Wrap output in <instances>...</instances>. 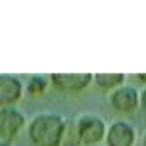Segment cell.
Masks as SVG:
<instances>
[{
  "label": "cell",
  "instance_id": "cell-1",
  "mask_svg": "<svg viewBox=\"0 0 146 146\" xmlns=\"http://www.w3.org/2000/svg\"><path fill=\"white\" fill-rule=\"evenodd\" d=\"M68 122L63 114L53 110L36 112L27 124V136L33 146H61L66 136Z\"/></svg>",
  "mask_w": 146,
  "mask_h": 146
},
{
  "label": "cell",
  "instance_id": "cell-2",
  "mask_svg": "<svg viewBox=\"0 0 146 146\" xmlns=\"http://www.w3.org/2000/svg\"><path fill=\"white\" fill-rule=\"evenodd\" d=\"M109 124L95 112H82L75 119V134L82 146H95L106 141Z\"/></svg>",
  "mask_w": 146,
  "mask_h": 146
},
{
  "label": "cell",
  "instance_id": "cell-3",
  "mask_svg": "<svg viewBox=\"0 0 146 146\" xmlns=\"http://www.w3.org/2000/svg\"><path fill=\"white\" fill-rule=\"evenodd\" d=\"M27 117L17 106L0 107V141L12 143L24 129H27Z\"/></svg>",
  "mask_w": 146,
  "mask_h": 146
},
{
  "label": "cell",
  "instance_id": "cell-4",
  "mask_svg": "<svg viewBox=\"0 0 146 146\" xmlns=\"http://www.w3.org/2000/svg\"><path fill=\"white\" fill-rule=\"evenodd\" d=\"M139 95H141V90L138 87L124 83L122 87L110 92L109 97H107V102L115 114L129 115V114H134L138 110V107H141L139 106Z\"/></svg>",
  "mask_w": 146,
  "mask_h": 146
},
{
  "label": "cell",
  "instance_id": "cell-5",
  "mask_svg": "<svg viewBox=\"0 0 146 146\" xmlns=\"http://www.w3.org/2000/svg\"><path fill=\"white\" fill-rule=\"evenodd\" d=\"M51 87L66 94H80L94 83V73H53Z\"/></svg>",
  "mask_w": 146,
  "mask_h": 146
},
{
  "label": "cell",
  "instance_id": "cell-6",
  "mask_svg": "<svg viewBox=\"0 0 146 146\" xmlns=\"http://www.w3.org/2000/svg\"><path fill=\"white\" fill-rule=\"evenodd\" d=\"M138 131L126 119H114L107 127L106 146H136Z\"/></svg>",
  "mask_w": 146,
  "mask_h": 146
},
{
  "label": "cell",
  "instance_id": "cell-7",
  "mask_svg": "<svg viewBox=\"0 0 146 146\" xmlns=\"http://www.w3.org/2000/svg\"><path fill=\"white\" fill-rule=\"evenodd\" d=\"M26 90V83L22 78L12 73H0V107L15 106Z\"/></svg>",
  "mask_w": 146,
  "mask_h": 146
},
{
  "label": "cell",
  "instance_id": "cell-8",
  "mask_svg": "<svg viewBox=\"0 0 146 146\" xmlns=\"http://www.w3.org/2000/svg\"><path fill=\"white\" fill-rule=\"evenodd\" d=\"M127 76L124 73H94V85L104 92H112L126 83Z\"/></svg>",
  "mask_w": 146,
  "mask_h": 146
},
{
  "label": "cell",
  "instance_id": "cell-9",
  "mask_svg": "<svg viewBox=\"0 0 146 146\" xmlns=\"http://www.w3.org/2000/svg\"><path fill=\"white\" fill-rule=\"evenodd\" d=\"M48 85H51L49 82V76H41V75H34L27 80L26 83V90L31 94V95H41L46 92Z\"/></svg>",
  "mask_w": 146,
  "mask_h": 146
},
{
  "label": "cell",
  "instance_id": "cell-10",
  "mask_svg": "<svg viewBox=\"0 0 146 146\" xmlns=\"http://www.w3.org/2000/svg\"><path fill=\"white\" fill-rule=\"evenodd\" d=\"M139 106H141V109L146 112V85L141 88V95H139Z\"/></svg>",
  "mask_w": 146,
  "mask_h": 146
},
{
  "label": "cell",
  "instance_id": "cell-11",
  "mask_svg": "<svg viewBox=\"0 0 146 146\" xmlns=\"http://www.w3.org/2000/svg\"><path fill=\"white\" fill-rule=\"evenodd\" d=\"M136 80L141 82V85L145 87L146 85V73H138V75H136Z\"/></svg>",
  "mask_w": 146,
  "mask_h": 146
},
{
  "label": "cell",
  "instance_id": "cell-12",
  "mask_svg": "<svg viewBox=\"0 0 146 146\" xmlns=\"http://www.w3.org/2000/svg\"><path fill=\"white\" fill-rule=\"evenodd\" d=\"M141 146H146V131L143 133V136H141Z\"/></svg>",
  "mask_w": 146,
  "mask_h": 146
},
{
  "label": "cell",
  "instance_id": "cell-13",
  "mask_svg": "<svg viewBox=\"0 0 146 146\" xmlns=\"http://www.w3.org/2000/svg\"><path fill=\"white\" fill-rule=\"evenodd\" d=\"M0 146H14V145L9 143V141H0Z\"/></svg>",
  "mask_w": 146,
  "mask_h": 146
},
{
  "label": "cell",
  "instance_id": "cell-14",
  "mask_svg": "<svg viewBox=\"0 0 146 146\" xmlns=\"http://www.w3.org/2000/svg\"><path fill=\"white\" fill-rule=\"evenodd\" d=\"M95 146H106V145H95Z\"/></svg>",
  "mask_w": 146,
  "mask_h": 146
}]
</instances>
